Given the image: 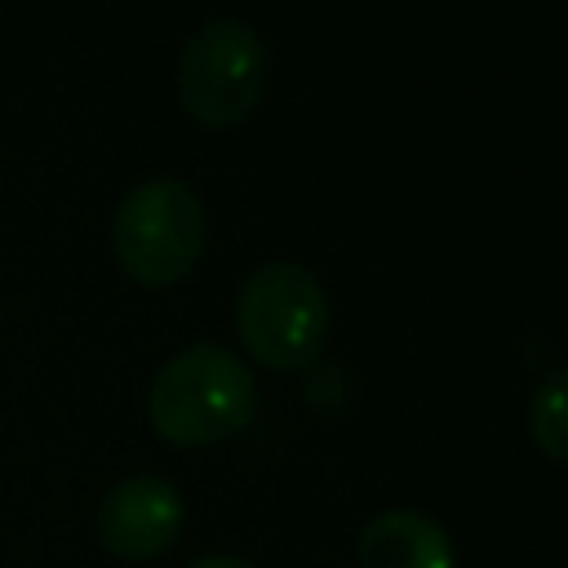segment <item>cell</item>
I'll return each mask as SVG.
<instances>
[{"label":"cell","mask_w":568,"mask_h":568,"mask_svg":"<svg viewBox=\"0 0 568 568\" xmlns=\"http://www.w3.org/2000/svg\"><path fill=\"white\" fill-rule=\"evenodd\" d=\"M257 382L248 364L222 342H195L160 364L151 377V426L182 448L217 444L253 422Z\"/></svg>","instance_id":"obj_1"},{"label":"cell","mask_w":568,"mask_h":568,"mask_svg":"<svg viewBox=\"0 0 568 568\" xmlns=\"http://www.w3.org/2000/svg\"><path fill=\"white\" fill-rule=\"evenodd\" d=\"M209 217L182 178H142L111 217V248L129 280L146 288L178 284L204 253Z\"/></svg>","instance_id":"obj_2"},{"label":"cell","mask_w":568,"mask_h":568,"mask_svg":"<svg viewBox=\"0 0 568 568\" xmlns=\"http://www.w3.org/2000/svg\"><path fill=\"white\" fill-rule=\"evenodd\" d=\"M235 333L244 351L280 373L306 368L328 337V297L311 266L262 262L235 297Z\"/></svg>","instance_id":"obj_3"},{"label":"cell","mask_w":568,"mask_h":568,"mask_svg":"<svg viewBox=\"0 0 568 568\" xmlns=\"http://www.w3.org/2000/svg\"><path fill=\"white\" fill-rule=\"evenodd\" d=\"M271 49L244 18H209L178 58V98L191 120L209 129L240 124L266 89Z\"/></svg>","instance_id":"obj_4"},{"label":"cell","mask_w":568,"mask_h":568,"mask_svg":"<svg viewBox=\"0 0 568 568\" xmlns=\"http://www.w3.org/2000/svg\"><path fill=\"white\" fill-rule=\"evenodd\" d=\"M182 493L164 475H129L98 501V541L120 559H155L178 541Z\"/></svg>","instance_id":"obj_5"},{"label":"cell","mask_w":568,"mask_h":568,"mask_svg":"<svg viewBox=\"0 0 568 568\" xmlns=\"http://www.w3.org/2000/svg\"><path fill=\"white\" fill-rule=\"evenodd\" d=\"M359 568H453L448 532L422 510H382L359 528Z\"/></svg>","instance_id":"obj_6"},{"label":"cell","mask_w":568,"mask_h":568,"mask_svg":"<svg viewBox=\"0 0 568 568\" xmlns=\"http://www.w3.org/2000/svg\"><path fill=\"white\" fill-rule=\"evenodd\" d=\"M564 390H568V373L564 368H550L528 404V430L537 439V448L550 457V462H564L568 457V408H564Z\"/></svg>","instance_id":"obj_7"},{"label":"cell","mask_w":568,"mask_h":568,"mask_svg":"<svg viewBox=\"0 0 568 568\" xmlns=\"http://www.w3.org/2000/svg\"><path fill=\"white\" fill-rule=\"evenodd\" d=\"M186 568H253V564L240 559V555H204V559H195V564H186Z\"/></svg>","instance_id":"obj_8"}]
</instances>
